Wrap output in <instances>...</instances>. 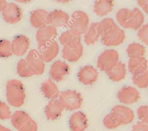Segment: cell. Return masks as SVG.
I'll return each instance as SVG.
<instances>
[{
	"label": "cell",
	"mask_w": 148,
	"mask_h": 131,
	"mask_svg": "<svg viewBox=\"0 0 148 131\" xmlns=\"http://www.w3.org/2000/svg\"><path fill=\"white\" fill-rule=\"evenodd\" d=\"M147 61L145 57L130 58L128 63V69L133 76L147 70Z\"/></svg>",
	"instance_id": "22"
},
{
	"label": "cell",
	"mask_w": 148,
	"mask_h": 131,
	"mask_svg": "<svg viewBox=\"0 0 148 131\" xmlns=\"http://www.w3.org/2000/svg\"><path fill=\"white\" fill-rule=\"evenodd\" d=\"M83 46L81 43L64 46L62 49V58L69 62L77 61L82 55Z\"/></svg>",
	"instance_id": "14"
},
{
	"label": "cell",
	"mask_w": 148,
	"mask_h": 131,
	"mask_svg": "<svg viewBox=\"0 0 148 131\" xmlns=\"http://www.w3.org/2000/svg\"><path fill=\"white\" fill-rule=\"evenodd\" d=\"M6 98L8 104L14 107L23 105L26 95L23 83L18 80L7 81L5 86Z\"/></svg>",
	"instance_id": "2"
},
{
	"label": "cell",
	"mask_w": 148,
	"mask_h": 131,
	"mask_svg": "<svg viewBox=\"0 0 148 131\" xmlns=\"http://www.w3.org/2000/svg\"><path fill=\"white\" fill-rule=\"evenodd\" d=\"M133 82L135 86L140 88L148 87V70L133 76Z\"/></svg>",
	"instance_id": "31"
},
{
	"label": "cell",
	"mask_w": 148,
	"mask_h": 131,
	"mask_svg": "<svg viewBox=\"0 0 148 131\" xmlns=\"http://www.w3.org/2000/svg\"><path fill=\"white\" fill-rule=\"evenodd\" d=\"M69 65L61 61L54 62L50 67V75L51 79L55 81H60L69 74Z\"/></svg>",
	"instance_id": "18"
},
{
	"label": "cell",
	"mask_w": 148,
	"mask_h": 131,
	"mask_svg": "<svg viewBox=\"0 0 148 131\" xmlns=\"http://www.w3.org/2000/svg\"><path fill=\"white\" fill-rule=\"evenodd\" d=\"M147 106H148V105H147Z\"/></svg>",
	"instance_id": "41"
},
{
	"label": "cell",
	"mask_w": 148,
	"mask_h": 131,
	"mask_svg": "<svg viewBox=\"0 0 148 131\" xmlns=\"http://www.w3.org/2000/svg\"><path fill=\"white\" fill-rule=\"evenodd\" d=\"M69 15L63 11L56 10L50 13L48 15V25L56 29V27H65L69 25Z\"/></svg>",
	"instance_id": "12"
},
{
	"label": "cell",
	"mask_w": 148,
	"mask_h": 131,
	"mask_svg": "<svg viewBox=\"0 0 148 131\" xmlns=\"http://www.w3.org/2000/svg\"><path fill=\"white\" fill-rule=\"evenodd\" d=\"M79 81L84 85H91L99 78V73L93 67L86 65L82 67L78 73Z\"/></svg>",
	"instance_id": "13"
},
{
	"label": "cell",
	"mask_w": 148,
	"mask_h": 131,
	"mask_svg": "<svg viewBox=\"0 0 148 131\" xmlns=\"http://www.w3.org/2000/svg\"><path fill=\"white\" fill-rule=\"evenodd\" d=\"M108 77L113 81L119 82L124 79L126 74L125 67L124 63L118 62L114 66L106 72Z\"/></svg>",
	"instance_id": "24"
},
{
	"label": "cell",
	"mask_w": 148,
	"mask_h": 131,
	"mask_svg": "<svg viewBox=\"0 0 148 131\" xmlns=\"http://www.w3.org/2000/svg\"><path fill=\"white\" fill-rule=\"evenodd\" d=\"M137 36L143 43L148 46V24L143 25L138 29Z\"/></svg>",
	"instance_id": "36"
},
{
	"label": "cell",
	"mask_w": 148,
	"mask_h": 131,
	"mask_svg": "<svg viewBox=\"0 0 148 131\" xmlns=\"http://www.w3.org/2000/svg\"><path fill=\"white\" fill-rule=\"evenodd\" d=\"M118 53L115 50H105L98 57L97 67L101 71L106 72L118 62Z\"/></svg>",
	"instance_id": "6"
},
{
	"label": "cell",
	"mask_w": 148,
	"mask_h": 131,
	"mask_svg": "<svg viewBox=\"0 0 148 131\" xmlns=\"http://www.w3.org/2000/svg\"><path fill=\"white\" fill-rule=\"evenodd\" d=\"M137 113L142 122L148 124V106H140L137 109Z\"/></svg>",
	"instance_id": "35"
},
{
	"label": "cell",
	"mask_w": 148,
	"mask_h": 131,
	"mask_svg": "<svg viewBox=\"0 0 148 131\" xmlns=\"http://www.w3.org/2000/svg\"><path fill=\"white\" fill-rule=\"evenodd\" d=\"M64 110L59 100H50L45 106L44 113L46 118L50 121H54L59 119Z\"/></svg>",
	"instance_id": "20"
},
{
	"label": "cell",
	"mask_w": 148,
	"mask_h": 131,
	"mask_svg": "<svg viewBox=\"0 0 148 131\" xmlns=\"http://www.w3.org/2000/svg\"><path fill=\"white\" fill-rule=\"evenodd\" d=\"M57 30L51 26H46L39 29L36 33L35 38L38 45L54 41L57 36Z\"/></svg>",
	"instance_id": "19"
},
{
	"label": "cell",
	"mask_w": 148,
	"mask_h": 131,
	"mask_svg": "<svg viewBox=\"0 0 148 131\" xmlns=\"http://www.w3.org/2000/svg\"><path fill=\"white\" fill-rule=\"evenodd\" d=\"M116 19L125 29L137 30L143 26L145 17L142 13L137 8L132 10L122 8L116 13Z\"/></svg>",
	"instance_id": "1"
},
{
	"label": "cell",
	"mask_w": 148,
	"mask_h": 131,
	"mask_svg": "<svg viewBox=\"0 0 148 131\" xmlns=\"http://www.w3.org/2000/svg\"><path fill=\"white\" fill-rule=\"evenodd\" d=\"M103 124L104 126L109 129H116L120 125H121L116 117L110 113L106 115L103 117Z\"/></svg>",
	"instance_id": "33"
},
{
	"label": "cell",
	"mask_w": 148,
	"mask_h": 131,
	"mask_svg": "<svg viewBox=\"0 0 148 131\" xmlns=\"http://www.w3.org/2000/svg\"><path fill=\"white\" fill-rule=\"evenodd\" d=\"M37 51L45 62H49L57 57L59 47L58 43L54 41L38 45Z\"/></svg>",
	"instance_id": "8"
},
{
	"label": "cell",
	"mask_w": 148,
	"mask_h": 131,
	"mask_svg": "<svg viewBox=\"0 0 148 131\" xmlns=\"http://www.w3.org/2000/svg\"><path fill=\"white\" fill-rule=\"evenodd\" d=\"M0 131H12V130L1 125H0Z\"/></svg>",
	"instance_id": "40"
},
{
	"label": "cell",
	"mask_w": 148,
	"mask_h": 131,
	"mask_svg": "<svg viewBox=\"0 0 148 131\" xmlns=\"http://www.w3.org/2000/svg\"><path fill=\"white\" fill-rule=\"evenodd\" d=\"M100 37L99 23H92L85 33L84 42L87 45H92L95 44Z\"/></svg>",
	"instance_id": "26"
},
{
	"label": "cell",
	"mask_w": 148,
	"mask_h": 131,
	"mask_svg": "<svg viewBox=\"0 0 148 131\" xmlns=\"http://www.w3.org/2000/svg\"><path fill=\"white\" fill-rule=\"evenodd\" d=\"M12 55L11 42L6 39H0V57L8 58Z\"/></svg>",
	"instance_id": "32"
},
{
	"label": "cell",
	"mask_w": 148,
	"mask_h": 131,
	"mask_svg": "<svg viewBox=\"0 0 148 131\" xmlns=\"http://www.w3.org/2000/svg\"><path fill=\"white\" fill-rule=\"evenodd\" d=\"M2 16L3 20L6 23L15 24L21 20L22 11L15 3H7L2 12Z\"/></svg>",
	"instance_id": "7"
},
{
	"label": "cell",
	"mask_w": 148,
	"mask_h": 131,
	"mask_svg": "<svg viewBox=\"0 0 148 131\" xmlns=\"http://www.w3.org/2000/svg\"><path fill=\"white\" fill-rule=\"evenodd\" d=\"M140 93L135 88L131 86H125L120 90L118 94V100L125 105H132L140 99Z\"/></svg>",
	"instance_id": "9"
},
{
	"label": "cell",
	"mask_w": 148,
	"mask_h": 131,
	"mask_svg": "<svg viewBox=\"0 0 148 131\" xmlns=\"http://www.w3.org/2000/svg\"><path fill=\"white\" fill-rule=\"evenodd\" d=\"M49 13L43 9H36L30 16L31 24L36 29H41L48 25Z\"/></svg>",
	"instance_id": "21"
},
{
	"label": "cell",
	"mask_w": 148,
	"mask_h": 131,
	"mask_svg": "<svg viewBox=\"0 0 148 131\" xmlns=\"http://www.w3.org/2000/svg\"><path fill=\"white\" fill-rule=\"evenodd\" d=\"M128 57L130 58H137L143 57L145 53V50L143 46L137 43H132L130 44L126 49Z\"/></svg>",
	"instance_id": "29"
},
{
	"label": "cell",
	"mask_w": 148,
	"mask_h": 131,
	"mask_svg": "<svg viewBox=\"0 0 148 131\" xmlns=\"http://www.w3.org/2000/svg\"><path fill=\"white\" fill-rule=\"evenodd\" d=\"M110 113L116 117L121 125L130 124L132 122L134 117L133 110L122 105L115 106L111 110Z\"/></svg>",
	"instance_id": "11"
},
{
	"label": "cell",
	"mask_w": 148,
	"mask_h": 131,
	"mask_svg": "<svg viewBox=\"0 0 148 131\" xmlns=\"http://www.w3.org/2000/svg\"><path fill=\"white\" fill-rule=\"evenodd\" d=\"M33 69L36 72L37 76L44 74L45 71V62L37 50H31L25 58Z\"/></svg>",
	"instance_id": "17"
},
{
	"label": "cell",
	"mask_w": 148,
	"mask_h": 131,
	"mask_svg": "<svg viewBox=\"0 0 148 131\" xmlns=\"http://www.w3.org/2000/svg\"><path fill=\"white\" fill-rule=\"evenodd\" d=\"M7 4V3L6 2V1H5V0H0V13L3 12Z\"/></svg>",
	"instance_id": "39"
},
{
	"label": "cell",
	"mask_w": 148,
	"mask_h": 131,
	"mask_svg": "<svg viewBox=\"0 0 148 131\" xmlns=\"http://www.w3.org/2000/svg\"><path fill=\"white\" fill-rule=\"evenodd\" d=\"M11 123L17 131H37L36 122L24 111L17 110L12 114Z\"/></svg>",
	"instance_id": "3"
},
{
	"label": "cell",
	"mask_w": 148,
	"mask_h": 131,
	"mask_svg": "<svg viewBox=\"0 0 148 131\" xmlns=\"http://www.w3.org/2000/svg\"><path fill=\"white\" fill-rule=\"evenodd\" d=\"M12 113L9 106L5 103L0 101V119L8 120L12 117Z\"/></svg>",
	"instance_id": "34"
},
{
	"label": "cell",
	"mask_w": 148,
	"mask_h": 131,
	"mask_svg": "<svg viewBox=\"0 0 148 131\" xmlns=\"http://www.w3.org/2000/svg\"><path fill=\"white\" fill-rule=\"evenodd\" d=\"M101 42L106 46H116L123 43L125 40V35L124 32L116 27L102 37Z\"/></svg>",
	"instance_id": "10"
},
{
	"label": "cell",
	"mask_w": 148,
	"mask_h": 131,
	"mask_svg": "<svg viewBox=\"0 0 148 131\" xmlns=\"http://www.w3.org/2000/svg\"><path fill=\"white\" fill-rule=\"evenodd\" d=\"M88 24L89 18L88 15L82 11H76L72 14L68 26L71 30L82 34L87 31Z\"/></svg>",
	"instance_id": "5"
},
{
	"label": "cell",
	"mask_w": 148,
	"mask_h": 131,
	"mask_svg": "<svg viewBox=\"0 0 148 131\" xmlns=\"http://www.w3.org/2000/svg\"><path fill=\"white\" fill-rule=\"evenodd\" d=\"M114 7V2L110 0H98L93 5V11L96 15L102 17L112 11Z\"/></svg>",
	"instance_id": "25"
},
{
	"label": "cell",
	"mask_w": 148,
	"mask_h": 131,
	"mask_svg": "<svg viewBox=\"0 0 148 131\" xmlns=\"http://www.w3.org/2000/svg\"><path fill=\"white\" fill-rule=\"evenodd\" d=\"M131 131H148V124L138 122L133 125Z\"/></svg>",
	"instance_id": "37"
},
{
	"label": "cell",
	"mask_w": 148,
	"mask_h": 131,
	"mask_svg": "<svg viewBox=\"0 0 148 131\" xmlns=\"http://www.w3.org/2000/svg\"><path fill=\"white\" fill-rule=\"evenodd\" d=\"M59 39L60 43L63 46L75 43H80L81 34L75 31L70 29L62 33Z\"/></svg>",
	"instance_id": "28"
},
{
	"label": "cell",
	"mask_w": 148,
	"mask_h": 131,
	"mask_svg": "<svg viewBox=\"0 0 148 131\" xmlns=\"http://www.w3.org/2000/svg\"><path fill=\"white\" fill-rule=\"evenodd\" d=\"M59 100L64 109L73 111L78 109L82 104V97L78 92L68 90L60 93Z\"/></svg>",
	"instance_id": "4"
},
{
	"label": "cell",
	"mask_w": 148,
	"mask_h": 131,
	"mask_svg": "<svg viewBox=\"0 0 148 131\" xmlns=\"http://www.w3.org/2000/svg\"><path fill=\"white\" fill-rule=\"evenodd\" d=\"M17 72L18 76L23 78H29L37 76L36 72L27 62L26 59H22L17 65Z\"/></svg>",
	"instance_id": "27"
},
{
	"label": "cell",
	"mask_w": 148,
	"mask_h": 131,
	"mask_svg": "<svg viewBox=\"0 0 148 131\" xmlns=\"http://www.w3.org/2000/svg\"><path fill=\"white\" fill-rule=\"evenodd\" d=\"M69 125L72 131H84L88 125L87 117L82 111H76L71 116Z\"/></svg>",
	"instance_id": "15"
},
{
	"label": "cell",
	"mask_w": 148,
	"mask_h": 131,
	"mask_svg": "<svg viewBox=\"0 0 148 131\" xmlns=\"http://www.w3.org/2000/svg\"><path fill=\"white\" fill-rule=\"evenodd\" d=\"M41 90L45 98L50 100L56 99L60 95L57 85L51 80H45L41 84Z\"/></svg>",
	"instance_id": "23"
},
{
	"label": "cell",
	"mask_w": 148,
	"mask_h": 131,
	"mask_svg": "<svg viewBox=\"0 0 148 131\" xmlns=\"http://www.w3.org/2000/svg\"><path fill=\"white\" fill-rule=\"evenodd\" d=\"M118 27L114 21L111 18H105L99 23V29L100 37H102L110 31Z\"/></svg>",
	"instance_id": "30"
},
{
	"label": "cell",
	"mask_w": 148,
	"mask_h": 131,
	"mask_svg": "<svg viewBox=\"0 0 148 131\" xmlns=\"http://www.w3.org/2000/svg\"><path fill=\"white\" fill-rule=\"evenodd\" d=\"M137 4L148 15V0H138Z\"/></svg>",
	"instance_id": "38"
},
{
	"label": "cell",
	"mask_w": 148,
	"mask_h": 131,
	"mask_svg": "<svg viewBox=\"0 0 148 131\" xmlns=\"http://www.w3.org/2000/svg\"><path fill=\"white\" fill-rule=\"evenodd\" d=\"M13 55L21 57L26 53L30 46L29 39L27 36L18 35L11 42Z\"/></svg>",
	"instance_id": "16"
}]
</instances>
